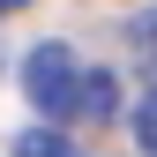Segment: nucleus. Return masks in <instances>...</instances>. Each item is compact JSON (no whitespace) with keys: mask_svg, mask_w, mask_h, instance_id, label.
I'll return each instance as SVG.
<instances>
[{"mask_svg":"<svg viewBox=\"0 0 157 157\" xmlns=\"http://www.w3.org/2000/svg\"><path fill=\"white\" fill-rule=\"evenodd\" d=\"M23 90L37 112H52V120H67V112H82V60H75L67 45H37L23 60Z\"/></svg>","mask_w":157,"mask_h":157,"instance_id":"f257e3e1","label":"nucleus"},{"mask_svg":"<svg viewBox=\"0 0 157 157\" xmlns=\"http://www.w3.org/2000/svg\"><path fill=\"white\" fill-rule=\"evenodd\" d=\"M15 157H82V150H75L60 127H23L15 135Z\"/></svg>","mask_w":157,"mask_h":157,"instance_id":"f03ea898","label":"nucleus"},{"mask_svg":"<svg viewBox=\"0 0 157 157\" xmlns=\"http://www.w3.org/2000/svg\"><path fill=\"white\" fill-rule=\"evenodd\" d=\"M135 142H142V157H157V82H150L142 105H135Z\"/></svg>","mask_w":157,"mask_h":157,"instance_id":"7ed1b4c3","label":"nucleus"},{"mask_svg":"<svg viewBox=\"0 0 157 157\" xmlns=\"http://www.w3.org/2000/svg\"><path fill=\"white\" fill-rule=\"evenodd\" d=\"M82 112H97V120L112 112V75H82Z\"/></svg>","mask_w":157,"mask_h":157,"instance_id":"20e7f679","label":"nucleus"},{"mask_svg":"<svg viewBox=\"0 0 157 157\" xmlns=\"http://www.w3.org/2000/svg\"><path fill=\"white\" fill-rule=\"evenodd\" d=\"M135 52H142V67H150V82H157V15L135 23Z\"/></svg>","mask_w":157,"mask_h":157,"instance_id":"39448f33","label":"nucleus"},{"mask_svg":"<svg viewBox=\"0 0 157 157\" xmlns=\"http://www.w3.org/2000/svg\"><path fill=\"white\" fill-rule=\"evenodd\" d=\"M15 8H30V0H0V15H15Z\"/></svg>","mask_w":157,"mask_h":157,"instance_id":"423d86ee","label":"nucleus"}]
</instances>
